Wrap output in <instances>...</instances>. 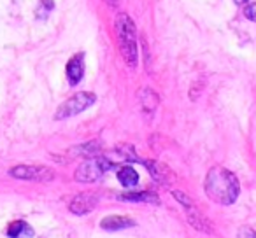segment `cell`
Returning a JSON list of instances; mask_svg holds the SVG:
<instances>
[{"mask_svg": "<svg viewBox=\"0 0 256 238\" xmlns=\"http://www.w3.org/2000/svg\"><path fill=\"white\" fill-rule=\"evenodd\" d=\"M118 181H120L124 188H132V186H136L137 182H139V174H137V170L134 167L124 165V167H121L120 170H118Z\"/></svg>", "mask_w": 256, "mask_h": 238, "instance_id": "12", "label": "cell"}, {"mask_svg": "<svg viewBox=\"0 0 256 238\" xmlns=\"http://www.w3.org/2000/svg\"><path fill=\"white\" fill-rule=\"evenodd\" d=\"M234 2H235L237 5H244V4H248L249 0H234Z\"/></svg>", "mask_w": 256, "mask_h": 238, "instance_id": "20", "label": "cell"}, {"mask_svg": "<svg viewBox=\"0 0 256 238\" xmlns=\"http://www.w3.org/2000/svg\"><path fill=\"white\" fill-rule=\"evenodd\" d=\"M120 200L142 203H160V200H158V196L154 193H123V195H120Z\"/></svg>", "mask_w": 256, "mask_h": 238, "instance_id": "13", "label": "cell"}, {"mask_svg": "<svg viewBox=\"0 0 256 238\" xmlns=\"http://www.w3.org/2000/svg\"><path fill=\"white\" fill-rule=\"evenodd\" d=\"M106 2L110 5V7H114V5H118V4H120V0H106Z\"/></svg>", "mask_w": 256, "mask_h": 238, "instance_id": "19", "label": "cell"}, {"mask_svg": "<svg viewBox=\"0 0 256 238\" xmlns=\"http://www.w3.org/2000/svg\"><path fill=\"white\" fill-rule=\"evenodd\" d=\"M110 168H112V163L107 158H92V160L79 165L74 174V179L78 182H95L104 174H107Z\"/></svg>", "mask_w": 256, "mask_h": 238, "instance_id": "3", "label": "cell"}, {"mask_svg": "<svg viewBox=\"0 0 256 238\" xmlns=\"http://www.w3.org/2000/svg\"><path fill=\"white\" fill-rule=\"evenodd\" d=\"M68 153L72 156H92V154H96L98 153V144L96 142H90V144H82V146H78V147H72Z\"/></svg>", "mask_w": 256, "mask_h": 238, "instance_id": "15", "label": "cell"}, {"mask_svg": "<svg viewBox=\"0 0 256 238\" xmlns=\"http://www.w3.org/2000/svg\"><path fill=\"white\" fill-rule=\"evenodd\" d=\"M132 226H136V223H134V219H130L126 216H109L106 219H102V223H100V228L107 231H118Z\"/></svg>", "mask_w": 256, "mask_h": 238, "instance_id": "10", "label": "cell"}, {"mask_svg": "<svg viewBox=\"0 0 256 238\" xmlns=\"http://www.w3.org/2000/svg\"><path fill=\"white\" fill-rule=\"evenodd\" d=\"M240 186L230 170L223 167H212L206 177V195L221 205H232L237 200Z\"/></svg>", "mask_w": 256, "mask_h": 238, "instance_id": "1", "label": "cell"}, {"mask_svg": "<svg viewBox=\"0 0 256 238\" xmlns=\"http://www.w3.org/2000/svg\"><path fill=\"white\" fill-rule=\"evenodd\" d=\"M82 74H84V54L78 53L67 63V79L70 82V86L79 84V81L82 79Z\"/></svg>", "mask_w": 256, "mask_h": 238, "instance_id": "8", "label": "cell"}, {"mask_svg": "<svg viewBox=\"0 0 256 238\" xmlns=\"http://www.w3.org/2000/svg\"><path fill=\"white\" fill-rule=\"evenodd\" d=\"M244 16L256 23V2H251V4L244 5Z\"/></svg>", "mask_w": 256, "mask_h": 238, "instance_id": "17", "label": "cell"}, {"mask_svg": "<svg viewBox=\"0 0 256 238\" xmlns=\"http://www.w3.org/2000/svg\"><path fill=\"white\" fill-rule=\"evenodd\" d=\"M96 202H98V198L95 193H81V195H76L72 198V202L68 203V210L76 216H82V214L92 212L96 207Z\"/></svg>", "mask_w": 256, "mask_h": 238, "instance_id": "7", "label": "cell"}, {"mask_svg": "<svg viewBox=\"0 0 256 238\" xmlns=\"http://www.w3.org/2000/svg\"><path fill=\"white\" fill-rule=\"evenodd\" d=\"M9 238H32L34 230L25 223V221H12L8 226Z\"/></svg>", "mask_w": 256, "mask_h": 238, "instance_id": "11", "label": "cell"}, {"mask_svg": "<svg viewBox=\"0 0 256 238\" xmlns=\"http://www.w3.org/2000/svg\"><path fill=\"white\" fill-rule=\"evenodd\" d=\"M116 33L120 49L128 67H137V30L130 16L121 12L116 18Z\"/></svg>", "mask_w": 256, "mask_h": 238, "instance_id": "2", "label": "cell"}, {"mask_svg": "<svg viewBox=\"0 0 256 238\" xmlns=\"http://www.w3.org/2000/svg\"><path fill=\"white\" fill-rule=\"evenodd\" d=\"M144 165H148V170L151 172V175H153L154 181L162 182L164 186H168L170 182H174L176 175L170 172V168L167 167V165L164 163H158V161H144Z\"/></svg>", "mask_w": 256, "mask_h": 238, "instance_id": "9", "label": "cell"}, {"mask_svg": "<svg viewBox=\"0 0 256 238\" xmlns=\"http://www.w3.org/2000/svg\"><path fill=\"white\" fill-rule=\"evenodd\" d=\"M53 7H54L53 0H40L39 9H37V18H39V19H44V18L48 16V12H50Z\"/></svg>", "mask_w": 256, "mask_h": 238, "instance_id": "16", "label": "cell"}, {"mask_svg": "<svg viewBox=\"0 0 256 238\" xmlns=\"http://www.w3.org/2000/svg\"><path fill=\"white\" fill-rule=\"evenodd\" d=\"M11 177L22 179V181H37V182H48L54 179V172L48 167L40 165H18L9 172Z\"/></svg>", "mask_w": 256, "mask_h": 238, "instance_id": "6", "label": "cell"}, {"mask_svg": "<svg viewBox=\"0 0 256 238\" xmlns=\"http://www.w3.org/2000/svg\"><path fill=\"white\" fill-rule=\"evenodd\" d=\"M140 103H142V109L146 110V112H153L158 105V96L154 95L151 89L146 88L140 91Z\"/></svg>", "mask_w": 256, "mask_h": 238, "instance_id": "14", "label": "cell"}, {"mask_svg": "<svg viewBox=\"0 0 256 238\" xmlns=\"http://www.w3.org/2000/svg\"><path fill=\"white\" fill-rule=\"evenodd\" d=\"M172 195H174V198L182 205L186 217H188V223L192 224L195 230L202 231V233H212L210 223L206 219V216H204V214L196 209V205L193 203V200L190 198L188 195H184V193H181V191H174Z\"/></svg>", "mask_w": 256, "mask_h": 238, "instance_id": "5", "label": "cell"}, {"mask_svg": "<svg viewBox=\"0 0 256 238\" xmlns=\"http://www.w3.org/2000/svg\"><path fill=\"white\" fill-rule=\"evenodd\" d=\"M237 238H256V231L251 230V228H240Z\"/></svg>", "mask_w": 256, "mask_h": 238, "instance_id": "18", "label": "cell"}, {"mask_svg": "<svg viewBox=\"0 0 256 238\" xmlns=\"http://www.w3.org/2000/svg\"><path fill=\"white\" fill-rule=\"evenodd\" d=\"M95 100H96V96L93 95V93H88V91L76 93L74 96L65 100V102L58 107L56 114H54V119H67V117H70V116H76V114L86 110L90 105H93Z\"/></svg>", "mask_w": 256, "mask_h": 238, "instance_id": "4", "label": "cell"}]
</instances>
